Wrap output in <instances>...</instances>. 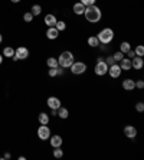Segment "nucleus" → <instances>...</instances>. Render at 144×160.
I'll list each match as a JSON object with an SVG mask.
<instances>
[{
	"label": "nucleus",
	"mask_w": 144,
	"mask_h": 160,
	"mask_svg": "<svg viewBox=\"0 0 144 160\" xmlns=\"http://www.w3.org/2000/svg\"><path fill=\"white\" fill-rule=\"evenodd\" d=\"M94 72H95L97 77H104V75H107L108 72V65L105 61H100V62L95 63V67H94Z\"/></svg>",
	"instance_id": "obj_6"
},
{
	"label": "nucleus",
	"mask_w": 144,
	"mask_h": 160,
	"mask_svg": "<svg viewBox=\"0 0 144 160\" xmlns=\"http://www.w3.org/2000/svg\"><path fill=\"white\" fill-rule=\"evenodd\" d=\"M3 58H12V56L15 55V49L12 48V46H6V48L3 49Z\"/></svg>",
	"instance_id": "obj_24"
},
{
	"label": "nucleus",
	"mask_w": 144,
	"mask_h": 160,
	"mask_svg": "<svg viewBox=\"0 0 144 160\" xmlns=\"http://www.w3.org/2000/svg\"><path fill=\"white\" fill-rule=\"evenodd\" d=\"M23 20H25L26 23H32V20H33V15H32L30 12H26L25 15H23Z\"/></svg>",
	"instance_id": "obj_29"
},
{
	"label": "nucleus",
	"mask_w": 144,
	"mask_h": 160,
	"mask_svg": "<svg viewBox=\"0 0 144 160\" xmlns=\"http://www.w3.org/2000/svg\"><path fill=\"white\" fill-rule=\"evenodd\" d=\"M2 42H3V35L0 33V43H2Z\"/></svg>",
	"instance_id": "obj_41"
},
{
	"label": "nucleus",
	"mask_w": 144,
	"mask_h": 160,
	"mask_svg": "<svg viewBox=\"0 0 144 160\" xmlns=\"http://www.w3.org/2000/svg\"><path fill=\"white\" fill-rule=\"evenodd\" d=\"M71 69V74L72 75H82L87 72L88 67H87V63L82 62V61H74V63L69 67Z\"/></svg>",
	"instance_id": "obj_4"
},
{
	"label": "nucleus",
	"mask_w": 144,
	"mask_h": 160,
	"mask_svg": "<svg viewBox=\"0 0 144 160\" xmlns=\"http://www.w3.org/2000/svg\"><path fill=\"white\" fill-rule=\"evenodd\" d=\"M85 4H82L81 2H77V3L72 4V12H74L77 16H82L84 15V10H85Z\"/></svg>",
	"instance_id": "obj_15"
},
{
	"label": "nucleus",
	"mask_w": 144,
	"mask_h": 160,
	"mask_svg": "<svg viewBox=\"0 0 144 160\" xmlns=\"http://www.w3.org/2000/svg\"><path fill=\"white\" fill-rule=\"evenodd\" d=\"M111 56L114 58V61H115V62L118 63L120 61H121V59H122V58H124V56H126V55H124V53H122V52H120V51H117V52H114V53H112V55H111Z\"/></svg>",
	"instance_id": "obj_28"
},
{
	"label": "nucleus",
	"mask_w": 144,
	"mask_h": 160,
	"mask_svg": "<svg viewBox=\"0 0 144 160\" xmlns=\"http://www.w3.org/2000/svg\"><path fill=\"white\" fill-rule=\"evenodd\" d=\"M48 75L51 77V78H55V77H58V74H56V68H49Z\"/></svg>",
	"instance_id": "obj_31"
},
{
	"label": "nucleus",
	"mask_w": 144,
	"mask_h": 160,
	"mask_svg": "<svg viewBox=\"0 0 144 160\" xmlns=\"http://www.w3.org/2000/svg\"><path fill=\"white\" fill-rule=\"evenodd\" d=\"M56 74H58V77H62V75L65 74V68L58 67V68H56Z\"/></svg>",
	"instance_id": "obj_35"
},
{
	"label": "nucleus",
	"mask_w": 144,
	"mask_h": 160,
	"mask_svg": "<svg viewBox=\"0 0 144 160\" xmlns=\"http://www.w3.org/2000/svg\"><path fill=\"white\" fill-rule=\"evenodd\" d=\"M46 105H48L51 110H58V108L62 105V102H61V100L58 97H49L48 100H46Z\"/></svg>",
	"instance_id": "obj_10"
},
{
	"label": "nucleus",
	"mask_w": 144,
	"mask_h": 160,
	"mask_svg": "<svg viewBox=\"0 0 144 160\" xmlns=\"http://www.w3.org/2000/svg\"><path fill=\"white\" fill-rule=\"evenodd\" d=\"M2 159H10V153H6V154L2 157Z\"/></svg>",
	"instance_id": "obj_38"
},
{
	"label": "nucleus",
	"mask_w": 144,
	"mask_h": 160,
	"mask_svg": "<svg viewBox=\"0 0 144 160\" xmlns=\"http://www.w3.org/2000/svg\"><path fill=\"white\" fill-rule=\"evenodd\" d=\"M58 117H59V118H62V120H67L68 117H69V110L61 105V107L58 108Z\"/></svg>",
	"instance_id": "obj_18"
},
{
	"label": "nucleus",
	"mask_w": 144,
	"mask_h": 160,
	"mask_svg": "<svg viewBox=\"0 0 144 160\" xmlns=\"http://www.w3.org/2000/svg\"><path fill=\"white\" fill-rule=\"evenodd\" d=\"M51 128L48 127V124H41V127L37 128V137L41 138V140H49L51 137Z\"/></svg>",
	"instance_id": "obj_7"
},
{
	"label": "nucleus",
	"mask_w": 144,
	"mask_h": 160,
	"mask_svg": "<svg viewBox=\"0 0 144 160\" xmlns=\"http://www.w3.org/2000/svg\"><path fill=\"white\" fill-rule=\"evenodd\" d=\"M114 36H115V33L111 28H104V29H101L100 32H98V35H97L100 43H102V45H110L111 42L114 41Z\"/></svg>",
	"instance_id": "obj_2"
},
{
	"label": "nucleus",
	"mask_w": 144,
	"mask_h": 160,
	"mask_svg": "<svg viewBox=\"0 0 144 160\" xmlns=\"http://www.w3.org/2000/svg\"><path fill=\"white\" fill-rule=\"evenodd\" d=\"M121 85L126 91H133V89H136V81L131 79V78H126L124 81H122Z\"/></svg>",
	"instance_id": "obj_17"
},
{
	"label": "nucleus",
	"mask_w": 144,
	"mask_h": 160,
	"mask_svg": "<svg viewBox=\"0 0 144 160\" xmlns=\"http://www.w3.org/2000/svg\"><path fill=\"white\" fill-rule=\"evenodd\" d=\"M37 121H39V124H49L51 117H49V114H46V112H41V114L37 116Z\"/></svg>",
	"instance_id": "obj_20"
},
{
	"label": "nucleus",
	"mask_w": 144,
	"mask_h": 160,
	"mask_svg": "<svg viewBox=\"0 0 144 160\" xmlns=\"http://www.w3.org/2000/svg\"><path fill=\"white\" fill-rule=\"evenodd\" d=\"M82 4H85V6H91V4H95L97 0H79Z\"/></svg>",
	"instance_id": "obj_33"
},
{
	"label": "nucleus",
	"mask_w": 144,
	"mask_h": 160,
	"mask_svg": "<svg viewBox=\"0 0 144 160\" xmlns=\"http://www.w3.org/2000/svg\"><path fill=\"white\" fill-rule=\"evenodd\" d=\"M46 65H48V68H58L59 67L58 58H55V56H49L48 59H46Z\"/></svg>",
	"instance_id": "obj_21"
},
{
	"label": "nucleus",
	"mask_w": 144,
	"mask_h": 160,
	"mask_svg": "<svg viewBox=\"0 0 144 160\" xmlns=\"http://www.w3.org/2000/svg\"><path fill=\"white\" fill-rule=\"evenodd\" d=\"M143 67H144L143 56H134L133 59H131V68H134L136 71H140V69H143Z\"/></svg>",
	"instance_id": "obj_11"
},
{
	"label": "nucleus",
	"mask_w": 144,
	"mask_h": 160,
	"mask_svg": "<svg viewBox=\"0 0 144 160\" xmlns=\"http://www.w3.org/2000/svg\"><path fill=\"white\" fill-rule=\"evenodd\" d=\"M87 43H88L89 48H98V46H100V41H98L97 36H89L88 39H87Z\"/></svg>",
	"instance_id": "obj_19"
},
{
	"label": "nucleus",
	"mask_w": 144,
	"mask_h": 160,
	"mask_svg": "<svg viewBox=\"0 0 144 160\" xmlns=\"http://www.w3.org/2000/svg\"><path fill=\"white\" fill-rule=\"evenodd\" d=\"M52 154H53V157H55V159H62V157H63V150L61 149V147H55V150H53V153H52Z\"/></svg>",
	"instance_id": "obj_26"
},
{
	"label": "nucleus",
	"mask_w": 144,
	"mask_h": 160,
	"mask_svg": "<svg viewBox=\"0 0 144 160\" xmlns=\"http://www.w3.org/2000/svg\"><path fill=\"white\" fill-rule=\"evenodd\" d=\"M118 65H120V68H121V71L128 72L130 69H131V59L124 56V58H122V59L118 62Z\"/></svg>",
	"instance_id": "obj_16"
},
{
	"label": "nucleus",
	"mask_w": 144,
	"mask_h": 160,
	"mask_svg": "<svg viewBox=\"0 0 144 160\" xmlns=\"http://www.w3.org/2000/svg\"><path fill=\"white\" fill-rule=\"evenodd\" d=\"M82 16H84L85 20L88 23L95 25V23L101 22V19H102V10H101L97 4H91V6H87V8H85Z\"/></svg>",
	"instance_id": "obj_1"
},
{
	"label": "nucleus",
	"mask_w": 144,
	"mask_h": 160,
	"mask_svg": "<svg viewBox=\"0 0 144 160\" xmlns=\"http://www.w3.org/2000/svg\"><path fill=\"white\" fill-rule=\"evenodd\" d=\"M136 111L137 112H143L144 111V102L143 101H138L136 104Z\"/></svg>",
	"instance_id": "obj_30"
},
{
	"label": "nucleus",
	"mask_w": 144,
	"mask_h": 160,
	"mask_svg": "<svg viewBox=\"0 0 144 160\" xmlns=\"http://www.w3.org/2000/svg\"><path fill=\"white\" fill-rule=\"evenodd\" d=\"M130 49H131V43H130V42L124 41V42H121V43H120V52H122L124 55L128 52Z\"/></svg>",
	"instance_id": "obj_22"
},
{
	"label": "nucleus",
	"mask_w": 144,
	"mask_h": 160,
	"mask_svg": "<svg viewBox=\"0 0 144 160\" xmlns=\"http://www.w3.org/2000/svg\"><path fill=\"white\" fill-rule=\"evenodd\" d=\"M30 13L33 15V18L39 16L42 13V6H41V4H33V6L30 8Z\"/></svg>",
	"instance_id": "obj_23"
},
{
	"label": "nucleus",
	"mask_w": 144,
	"mask_h": 160,
	"mask_svg": "<svg viewBox=\"0 0 144 160\" xmlns=\"http://www.w3.org/2000/svg\"><path fill=\"white\" fill-rule=\"evenodd\" d=\"M121 68H120V65L118 63H112V65H110L108 67V72L107 74L110 75L112 79H117V78H120L121 77Z\"/></svg>",
	"instance_id": "obj_8"
},
{
	"label": "nucleus",
	"mask_w": 144,
	"mask_h": 160,
	"mask_svg": "<svg viewBox=\"0 0 144 160\" xmlns=\"http://www.w3.org/2000/svg\"><path fill=\"white\" fill-rule=\"evenodd\" d=\"M62 143H63V138H62V136H59V134H53L52 136L51 134V137H49V144H51V147H61L62 146Z\"/></svg>",
	"instance_id": "obj_9"
},
{
	"label": "nucleus",
	"mask_w": 144,
	"mask_h": 160,
	"mask_svg": "<svg viewBox=\"0 0 144 160\" xmlns=\"http://www.w3.org/2000/svg\"><path fill=\"white\" fill-rule=\"evenodd\" d=\"M59 30L56 29L55 26H52V28H48V30H46V38H48L49 41H55V39H58L59 38Z\"/></svg>",
	"instance_id": "obj_13"
},
{
	"label": "nucleus",
	"mask_w": 144,
	"mask_h": 160,
	"mask_svg": "<svg viewBox=\"0 0 144 160\" xmlns=\"http://www.w3.org/2000/svg\"><path fill=\"white\" fill-rule=\"evenodd\" d=\"M126 55H127V58H130V59H133L134 56H136V53H134V51H133V49H130V51L126 53Z\"/></svg>",
	"instance_id": "obj_36"
},
{
	"label": "nucleus",
	"mask_w": 144,
	"mask_h": 160,
	"mask_svg": "<svg viewBox=\"0 0 144 160\" xmlns=\"http://www.w3.org/2000/svg\"><path fill=\"white\" fill-rule=\"evenodd\" d=\"M55 28L59 30V32H63V30H67V22H63V20H58L56 25H55Z\"/></svg>",
	"instance_id": "obj_25"
},
{
	"label": "nucleus",
	"mask_w": 144,
	"mask_h": 160,
	"mask_svg": "<svg viewBox=\"0 0 144 160\" xmlns=\"http://www.w3.org/2000/svg\"><path fill=\"white\" fill-rule=\"evenodd\" d=\"M29 56V49L26 46H19V48L15 49V55L12 56L13 61H25L26 58Z\"/></svg>",
	"instance_id": "obj_5"
},
{
	"label": "nucleus",
	"mask_w": 144,
	"mask_h": 160,
	"mask_svg": "<svg viewBox=\"0 0 144 160\" xmlns=\"http://www.w3.org/2000/svg\"><path fill=\"white\" fill-rule=\"evenodd\" d=\"M2 63H3V55L0 53V65H2Z\"/></svg>",
	"instance_id": "obj_39"
},
{
	"label": "nucleus",
	"mask_w": 144,
	"mask_h": 160,
	"mask_svg": "<svg viewBox=\"0 0 144 160\" xmlns=\"http://www.w3.org/2000/svg\"><path fill=\"white\" fill-rule=\"evenodd\" d=\"M51 116H58V110H51Z\"/></svg>",
	"instance_id": "obj_37"
},
{
	"label": "nucleus",
	"mask_w": 144,
	"mask_h": 160,
	"mask_svg": "<svg viewBox=\"0 0 144 160\" xmlns=\"http://www.w3.org/2000/svg\"><path fill=\"white\" fill-rule=\"evenodd\" d=\"M136 88H138V89H143L144 88V81H143V79H137V81H136Z\"/></svg>",
	"instance_id": "obj_32"
},
{
	"label": "nucleus",
	"mask_w": 144,
	"mask_h": 160,
	"mask_svg": "<svg viewBox=\"0 0 144 160\" xmlns=\"http://www.w3.org/2000/svg\"><path fill=\"white\" fill-rule=\"evenodd\" d=\"M43 22H45V25H46L48 28H52V26H55V25H56V22H58V18H56L53 13H48V15L45 16Z\"/></svg>",
	"instance_id": "obj_14"
},
{
	"label": "nucleus",
	"mask_w": 144,
	"mask_h": 160,
	"mask_svg": "<svg viewBox=\"0 0 144 160\" xmlns=\"http://www.w3.org/2000/svg\"><path fill=\"white\" fill-rule=\"evenodd\" d=\"M124 136H126L127 138H136L137 137V128L134 126H131V124H128V126L124 127Z\"/></svg>",
	"instance_id": "obj_12"
},
{
	"label": "nucleus",
	"mask_w": 144,
	"mask_h": 160,
	"mask_svg": "<svg viewBox=\"0 0 144 160\" xmlns=\"http://www.w3.org/2000/svg\"><path fill=\"white\" fill-rule=\"evenodd\" d=\"M12 3H19V2H22V0H10Z\"/></svg>",
	"instance_id": "obj_40"
},
{
	"label": "nucleus",
	"mask_w": 144,
	"mask_h": 160,
	"mask_svg": "<svg viewBox=\"0 0 144 160\" xmlns=\"http://www.w3.org/2000/svg\"><path fill=\"white\" fill-rule=\"evenodd\" d=\"M105 62H107L108 67H110V65H112V63H117L114 61V58H112V56H107V58H105Z\"/></svg>",
	"instance_id": "obj_34"
},
{
	"label": "nucleus",
	"mask_w": 144,
	"mask_h": 160,
	"mask_svg": "<svg viewBox=\"0 0 144 160\" xmlns=\"http://www.w3.org/2000/svg\"><path fill=\"white\" fill-rule=\"evenodd\" d=\"M74 61H75V55L71 52V51H63V52L58 56V63H59V67L65 68V69H68V68L74 63Z\"/></svg>",
	"instance_id": "obj_3"
},
{
	"label": "nucleus",
	"mask_w": 144,
	"mask_h": 160,
	"mask_svg": "<svg viewBox=\"0 0 144 160\" xmlns=\"http://www.w3.org/2000/svg\"><path fill=\"white\" fill-rule=\"evenodd\" d=\"M134 53H136V56H144V46L143 45H137L136 49H134Z\"/></svg>",
	"instance_id": "obj_27"
}]
</instances>
